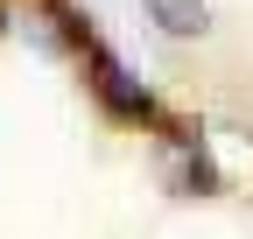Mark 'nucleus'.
Here are the masks:
<instances>
[{"mask_svg":"<svg viewBox=\"0 0 253 239\" xmlns=\"http://www.w3.org/2000/svg\"><path fill=\"white\" fill-rule=\"evenodd\" d=\"M141 7H148V21L162 28V36H176V42H190V36L211 28V0H141Z\"/></svg>","mask_w":253,"mask_h":239,"instance_id":"2","label":"nucleus"},{"mask_svg":"<svg viewBox=\"0 0 253 239\" xmlns=\"http://www.w3.org/2000/svg\"><path fill=\"white\" fill-rule=\"evenodd\" d=\"M84 64H91V92H99V106H106V113H120V120H155L148 84L126 71L113 49H99V42H91V49H84Z\"/></svg>","mask_w":253,"mask_h":239,"instance_id":"1","label":"nucleus"},{"mask_svg":"<svg viewBox=\"0 0 253 239\" xmlns=\"http://www.w3.org/2000/svg\"><path fill=\"white\" fill-rule=\"evenodd\" d=\"M0 21H7V0H0Z\"/></svg>","mask_w":253,"mask_h":239,"instance_id":"3","label":"nucleus"}]
</instances>
